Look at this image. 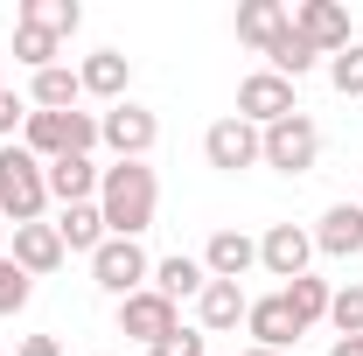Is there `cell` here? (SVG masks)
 I'll use <instances>...</instances> for the list:
<instances>
[{
	"label": "cell",
	"instance_id": "6da1fadb",
	"mask_svg": "<svg viewBox=\"0 0 363 356\" xmlns=\"http://www.w3.org/2000/svg\"><path fill=\"white\" fill-rule=\"evenodd\" d=\"M98 210H105V230L112 238H140L154 210H161V182L147 161H112L105 175H98Z\"/></svg>",
	"mask_w": 363,
	"mask_h": 356
},
{
	"label": "cell",
	"instance_id": "7a4b0ae2",
	"mask_svg": "<svg viewBox=\"0 0 363 356\" xmlns=\"http://www.w3.org/2000/svg\"><path fill=\"white\" fill-rule=\"evenodd\" d=\"M43 210H49L43 161H35L21 140H7V147H0V223L21 230V223H43Z\"/></svg>",
	"mask_w": 363,
	"mask_h": 356
},
{
	"label": "cell",
	"instance_id": "3957f363",
	"mask_svg": "<svg viewBox=\"0 0 363 356\" xmlns=\"http://www.w3.org/2000/svg\"><path fill=\"white\" fill-rule=\"evenodd\" d=\"M91 279H98L112 301H126L140 287H154V259L140 252V238H105V245L91 252Z\"/></svg>",
	"mask_w": 363,
	"mask_h": 356
},
{
	"label": "cell",
	"instance_id": "277c9868",
	"mask_svg": "<svg viewBox=\"0 0 363 356\" xmlns=\"http://www.w3.org/2000/svg\"><path fill=\"white\" fill-rule=\"evenodd\" d=\"M259 161H266V168H279V175H308V168L321 161V126L308 119V112H294V119L266 126V147H259Z\"/></svg>",
	"mask_w": 363,
	"mask_h": 356
},
{
	"label": "cell",
	"instance_id": "5b68a950",
	"mask_svg": "<svg viewBox=\"0 0 363 356\" xmlns=\"http://www.w3.org/2000/svg\"><path fill=\"white\" fill-rule=\"evenodd\" d=\"M294 112H301V98H294L286 77H272V70H252V77L238 84V119H252L259 133L279 126V119H294Z\"/></svg>",
	"mask_w": 363,
	"mask_h": 356
},
{
	"label": "cell",
	"instance_id": "8992f818",
	"mask_svg": "<svg viewBox=\"0 0 363 356\" xmlns=\"http://www.w3.org/2000/svg\"><path fill=\"white\" fill-rule=\"evenodd\" d=\"M98 140H105L119 161H147V147L161 140V119H154L147 105H133V98H126V105H112V112L98 119Z\"/></svg>",
	"mask_w": 363,
	"mask_h": 356
},
{
	"label": "cell",
	"instance_id": "52a82bcc",
	"mask_svg": "<svg viewBox=\"0 0 363 356\" xmlns=\"http://www.w3.org/2000/svg\"><path fill=\"white\" fill-rule=\"evenodd\" d=\"M259 147H266V133L252 126V119H217L210 133H203V161L210 168H224V175H238V168H259Z\"/></svg>",
	"mask_w": 363,
	"mask_h": 356
},
{
	"label": "cell",
	"instance_id": "ba28073f",
	"mask_svg": "<svg viewBox=\"0 0 363 356\" xmlns=\"http://www.w3.org/2000/svg\"><path fill=\"white\" fill-rule=\"evenodd\" d=\"M182 328V314H175V301L168 294H154V287H140V294H126L119 301V335H133V343H161V335H175Z\"/></svg>",
	"mask_w": 363,
	"mask_h": 356
},
{
	"label": "cell",
	"instance_id": "9c48e42d",
	"mask_svg": "<svg viewBox=\"0 0 363 356\" xmlns=\"http://www.w3.org/2000/svg\"><path fill=\"white\" fill-rule=\"evenodd\" d=\"M308 259H315V230H301V223H272L266 238H259V266L272 279H301Z\"/></svg>",
	"mask_w": 363,
	"mask_h": 356
},
{
	"label": "cell",
	"instance_id": "30bf717a",
	"mask_svg": "<svg viewBox=\"0 0 363 356\" xmlns=\"http://www.w3.org/2000/svg\"><path fill=\"white\" fill-rule=\"evenodd\" d=\"M245 328H252V350H279V356H286L301 335H308V328L294 321V308H286V294H266V301H252V308H245Z\"/></svg>",
	"mask_w": 363,
	"mask_h": 356
},
{
	"label": "cell",
	"instance_id": "8fae6325",
	"mask_svg": "<svg viewBox=\"0 0 363 356\" xmlns=\"http://www.w3.org/2000/svg\"><path fill=\"white\" fill-rule=\"evenodd\" d=\"M7 259L28 272V279H43V272H56L70 252H63L56 223H21V230H7Z\"/></svg>",
	"mask_w": 363,
	"mask_h": 356
},
{
	"label": "cell",
	"instance_id": "7c38bea8",
	"mask_svg": "<svg viewBox=\"0 0 363 356\" xmlns=\"http://www.w3.org/2000/svg\"><path fill=\"white\" fill-rule=\"evenodd\" d=\"M294 28L315 43V56H342V49H350V7H335V0H301V7H294Z\"/></svg>",
	"mask_w": 363,
	"mask_h": 356
},
{
	"label": "cell",
	"instance_id": "4fadbf2b",
	"mask_svg": "<svg viewBox=\"0 0 363 356\" xmlns=\"http://www.w3.org/2000/svg\"><path fill=\"white\" fill-rule=\"evenodd\" d=\"M43 175H49V203L70 210V203H98V175H105V168H98L91 154H63V161H49Z\"/></svg>",
	"mask_w": 363,
	"mask_h": 356
},
{
	"label": "cell",
	"instance_id": "5bb4252c",
	"mask_svg": "<svg viewBox=\"0 0 363 356\" xmlns=\"http://www.w3.org/2000/svg\"><path fill=\"white\" fill-rule=\"evenodd\" d=\"M315 252H328V259H357V252H363V203H328V210H321Z\"/></svg>",
	"mask_w": 363,
	"mask_h": 356
},
{
	"label": "cell",
	"instance_id": "9a60e30c",
	"mask_svg": "<svg viewBox=\"0 0 363 356\" xmlns=\"http://www.w3.org/2000/svg\"><path fill=\"white\" fill-rule=\"evenodd\" d=\"M77 84H84L91 98H105V105H126V84H133V63H126L119 49H98V56H84V63H77Z\"/></svg>",
	"mask_w": 363,
	"mask_h": 356
},
{
	"label": "cell",
	"instance_id": "2e32d148",
	"mask_svg": "<svg viewBox=\"0 0 363 356\" xmlns=\"http://www.w3.org/2000/svg\"><path fill=\"white\" fill-rule=\"evenodd\" d=\"M252 266H259V238H245V230H217L203 245V272L210 279H245Z\"/></svg>",
	"mask_w": 363,
	"mask_h": 356
},
{
	"label": "cell",
	"instance_id": "e0dca14e",
	"mask_svg": "<svg viewBox=\"0 0 363 356\" xmlns=\"http://www.w3.org/2000/svg\"><path fill=\"white\" fill-rule=\"evenodd\" d=\"M245 308H252V301H245V287H238V279H210V287L196 294V321H203V335L238 328V321H245Z\"/></svg>",
	"mask_w": 363,
	"mask_h": 356
},
{
	"label": "cell",
	"instance_id": "ac0fdd59",
	"mask_svg": "<svg viewBox=\"0 0 363 356\" xmlns=\"http://www.w3.org/2000/svg\"><path fill=\"white\" fill-rule=\"evenodd\" d=\"M286 28H294V14H286L279 0H245V7H238V43H252L259 56H266Z\"/></svg>",
	"mask_w": 363,
	"mask_h": 356
},
{
	"label": "cell",
	"instance_id": "d6986e66",
	"mask_svg": "<svg viewBox=\"0 0 363 356\" xmlns=\"http://www.w3.org/2000/svg\"><path fill=\"white\" fill-rule=\"evenodd\" d=\"M77 98H84V84H77V70H70V63L35 70V84H28V105H35V112H77Z\"/></svg>",
	"mask_w": 363,
	"mask_h": 356
},
{
	"label": "cell",
	"instance_id": "ffe728a7",
	"mask_svg": "<svg viewBox=\"0 0 363 356\" xmlns=\"http://www.w3.org/2000/svg\"><path fill=\"white\" fill-rule=\"evenodd\" d=\"M56 238H63V252H98L112 230H105V210H98V203H70V210L56 217Z\"/></svg>",
	"mask_w": 363,
	"mask_h": 356
},
{
	"label": "cell",
	"instance_id": "44dd1931",
	"mask_svg": "<svg viewBox=\"0 0 363 356\" xmlns=\"http://www.w3.org/2000/svg\"><path fill=\"white\" fill-rule=\"evenodd\" d=\"M203 287H210V272H203V259H189V252H175V259L154 266V294H168V301H189Z\"/></svg>",
	"mask_w": 363,
	"mask_h": 356
},
{
	"label": "cell",
	"instance_id": "7402d4cb",
	"mask_svg": "<svg viewBox=\"0 0 363 356\" xmlns=\"http://www.w3.org/2000/svg\"><path fill=\"white\" fill-rule=\"evenodd\" d=\"M77 21H84V7L77 0H21V28H43V35H77Z\"/></svg>",
	"mask_w": 363,
	"mask_h": 356
},
{
	"label": "cell",
	"instance_id": "603a6c76",
	"mask_svg": "<svg viewBox=\"0 0 363 356\" xmlns=\"http://www.w3.org/2000/svg\"><path fill=\"white\" fill-rule=\"evenodd\" d=\"M266 63H272V77H286V84H301V77L315 70L321 56H315V43H308L301 28H286V35H279V43L266 49Z\"/></svg>",
	"mask_w": 363,
	"mask_h": 356
},
{
	"label": "cell",
	"instance_id": "cb8c5ba5",
	"mask_svg": "<svg viewBox=\"0 0 363 356\" xmlns=\"http://www.w3.org/2000/svg\"><path fill=\"white\" fill-rule=\"evenodd\" d=\"M279 294H286V308H294V321H301V328H315V321H328V294H335V287H328V279H315V272H301V279H286Z\"/></svg>",
	"mask_w": 363,
	"mask_h": 356
},
{
	"label": "cell",
	"instance_id": "d4e9b609",
	"mask_svg": "<svg viewBox=\"0 0 363 356\" xmlns=\"http://www.w3.org/2000/svg\"><path fill=\"white\" fill-rule=\"evenodd\" d=\"M56 35H43V28H21L14 21V63H28V70H56Z\"/></svg>",
	"mask_w": 363,
	"mask_h": 356
},
{
	"label": "cell",
	"instance_id": "484cf974",
	"mask_svg": "<svg viewBox=\"0 0 363 356\" xmlns=\"http://www.w3.org/2000/svg\"><path fill=\"white\" fill-rule=\"evenodd\" d=\"M328 321H335V335H363V287H335L328 294Z\"/></svg>",
	"mask_w": 363,
	"mask_h": 356
},
{
	"label": "cell",
	"instance_id": "4316f807",
	"mask_svg": "<svg viewBox=\"0 0 363 356\" xmlns=\"http://www.w3.org/2000/svg\"><path fill=\"white\" fill-rule=\"evenodd\" d=\"M28 294H35V279L0 252V314H21V308H28Z\"/></svg>",
	"mask_w": 363,
	"mask_h": 356
},
{
	"label": "cell",
	"instance_id": "83f0119b",
	"mask_svg": "<svg viewBox=\"0 0 363 356\" xmlns=\"http://www.w3.org/2000/svg\"><path fill=\"white\" fill-rule=\"evenodd\" d=\"M328 84L342 91V98H363V43H350L335 63H328Z\"/></svg>",
	"mask_w": 363,
	"mask_h": 356
},
{
	"label": "cell",
	"instance_id": "f1b7e54d",
	"mask_svg": "<svg viewBox=\"0 0 363 356\" xmlns=\"http://www.w3.org/2000/svg\"><path fill=\"white\" fill-rule=\"evenodd\" d=\"M147 356H210V335L203 328H175V335H161Z\"/></svg>",
	"mask_w": 363,
	"mask_h": 356
},
{
	"label": "cell",
	"instance_id": "f546056e",
	"mask_svg": "<svg viewBox=\"0 0 363 356\" xmlns=\"http://www.w3.org/2000/svg\"><path fill=\"white\" fill-rule=\"evenodd\" d=\"M28 112H35L28 98H14V91L0 84V147H7V140H14V133H21V126H28Z\"/></svg>",
	"mask_w": 363,
	"mask_h": 356
},
{
	"label": "cell",
	"instance_id": "4dcf8cb0",
	"mask_svg": "<svg viewBox=\"0 0 363 356\" xmlns=\"http://www.w3.org/2000/svg\"><path fill=\"white\" fill-rule=\"evenodd\" d=\"M14 356H63V343H56V335H21Z\"/></svg>",
	"mask_w": 363,
	"mask_h": 356
},
{
	"label": "cell",
	"instance_id": "1f68e13d",
	"mask_svg": "<svg viewBox=\"0 0 363 356\" xmlns=\"http://www.w3.org/2000/svg\"><path fill=\"white\" fill-rule=\"evenodd\" d=\"M328 356H363V335H335V350Z\"/></svg>",
	"mask_w": 363,
	"mask_h": 356
},
{
	"label": "cell",
	"instance_id": "d6a6232c",
	"mask_svg": "<svg viewBox=\"0 0 363 356\" xmlns=\"http://www.w3.org/2000/svg\"><path fill=\"white\" fill-rule=\"evenodd\" d=\"M245 356H279V350H245Z\"/></svg>",
	"mask_w": 363,
	"mask_h": 356
},
{
	"label": "cell",
	"instance_id": "836d02e7",
	"mask_svg": "<svg viewBox=\"0 0 363 356\" xmlns=\"http://www.w3.org/2000/svg\"><path fill=\"white\" fill-rule=\"evenodd\" d=\"M0 252H7V223H0Z\"/></svg>",
	"mask_w": 363,
	"mask_h": 356
}]
</instances>
